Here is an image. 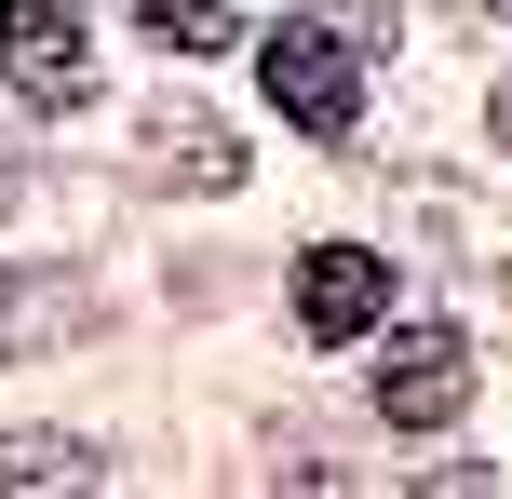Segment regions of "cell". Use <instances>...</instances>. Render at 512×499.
<instances>
[{
    "mask_svg": "<svg viewBox=\"0 0 512 499\" xmlns=\"http://www.w3.org/2000/svg\"><path fill=\"white\" fill-rule=\"evenodd\" d=\"M256 81H270V108L297 135H351L364 122V41L351 27H270L256 41Z\"/></svg>",
    "mask_w": 512,
    "mask_h": 499,
    "instance_id": "1",
    "label": "cell"
},
{
    "mask_svg": "<svg viewBox=\"0 0 512 499\" xmlns=\"http://www.w3.org/2000/svg\"><path fill=\"white\" fill-rule=\"evenodd\" d=\"M0 81H14L27 108H54V122L95 95V41H81L68 0H0Z\"/></svg>",
    "mask_w": 512,
    "mask_h": 499,
    "instance_id": "2",
    "label": "cell"
},
{
    "mask_svg": "<svg viewBox=\"0 0 512 499\" xmlns=\"http://www.w3.org/2000/svg\"><path fill=\"white\" fill-rule=\"evenodd\" d=\"M472 405V338L459 324H405V338L378 351V419L391 432H445Z\"/></svg>",
    "mask_w": 512,
    "mask_h": 499,
    "instance_id": "3",
    "label": "cell"
},
{
    "mask_svg": "<svg viewBox=\"0 0 512 499\" xmlns=\"http://www.w3.org/2000/svg\"><path fill=\"white\" fill-rule=\"evenodd\" d=\"M378 311H391V257H378V243H310V257H297V324L324 351H351Z\"/></svg>",
    "mask_w": 512,
    "mask_h": 499,
    "instance_id": "4",
    "label": "cell"
},
{
    "mask_svg": "<svg viewBox=\"0 0 512 499\" xmlns=\"http://www.w3.org/2000/svg\"><path fill=\"white\" fill-rule=\"evenodd\" d=\"M149 176L162 189H230L243 149H230V122H203V108H162V122H149Z\"/></svg>",
    "mask_w": 512,
    "mask_h": 499,
    "instance_id": "5",
    "label": "cell"
},
{
    "mask_svg": "<svg viewBox=\"0 0 512 499\" xmlns=\"http://www.w3.org/2000/svg\"><path fill=\"white\" fill-rule=\"evenodd\" d=\"M27 486H95V446H68V432H0V499Z\"/></svg>",
    "mask_w": 512,
    "mask_h": 499,
    "instance_id": "6",
    "label": "cell"
},
{
    "mask_svg": "<svg viewBox=\"0 0 512 499\" xmlns=\"http://www.w3.org/2000/svg\"><path fill=\"white\" fill-rule=\"evenodd\" d=\"M149 27H162L176 54H230V41H243V14H230V0H149Z\"/></svg>",
    "mask_w": 512,
    "mask_h": 499,
    "instance_id": "7",
    "label": "cell"
},
{
    "mask_svg": "<svg viewBox=\"0 0 512 499\" xmlns=\"http://www.w3.org/2000/svg\"><path fill=\"white\" fill-rule=\"evenodd\" d=\"M337 27H351V41L378 54V41H391V0H337Z\"/></svg>",
    "mask_w": 512,
    "mask_h": 499,
    "instance_id": "8",
    "label": "cell"
},
{
    "mask_svg": "<svg viewBox=\"0 0 512 499\" xmlns=\"http://www.w3.org/2000/svg\"><path fill=\"white\" fill-rule=\"evenodd\" d=\"M499 135H512V95H499Z\"/></svg>",
    "mask_w": 512,
    "mask_h": 499,
    "instance_id": "9",
    "label": "cell"
},
{
    "mask_svg": "<svg viewBox=\"0 0 512 499\" xmlns=\"http://www.w3.org/2000/svg\"><path fill=\"white\" fill-rule=\"evenodd\" d=\"M499 27H512V0H499Z\"/></svg>",
    "mask_w": 512,
    "mask_h": 499,
    "instance_id": "10",
    "label": "cell"
}]
</instances>
